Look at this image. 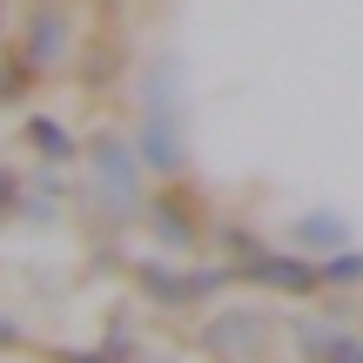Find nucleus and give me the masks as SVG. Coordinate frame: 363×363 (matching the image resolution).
I'll return each mask as SVG.
<instances>
[{
  "label": "nucleus",
  "instance_id": "nucleus-3",
  "mask_svg": "<svg viewBox=\"0 0 363 363\" xmlns=\"http://www.w3.org/2000/svg\"><path fill=\"white\" fill-rule=\"evenodd\" d=\"M13 48L40 67V74H61L81 54V27H74V0H34V7L13 21Z\"/></svg>",
  "mask_w": 363,
  "mask_h": 363
},
{
  "label": "nucleus",
  "instance_id": "nucleus-9",
  "mask_svg": "<svg viewBox=\"0 0 363 363\" xmlns=\"http://www.w3.org/2000/svg\"><path fill=\"white\" fill-rule=\"evenodd\" d=\"M74 61H81V74H74L81 94H115V81L128 74V40H121V34H101L88 54H74Z\"/></svg>",
  "mask_w": 363,
  "mask_h": 363
},
{
  "label": "nucleus",
  "instance_id": "nucleus-11",
  "mask_svg": "<svg viewBox=\"0 0 363 363\" xmlns=\"http://www.w3.org/2000/svg\"><path fill=\"white\" fill-rule=\"evenodd\" d=\"M40 81H48V74H40L21 48H0V108H27L40 94Z\"/></svg>",
  "mask_w": 363,
  "mask_h": 363
},
{
  "label": "nucleus",
  "instance_id": "nucleus-6",
  "mask_svg": "<svg viewBox=\"0 0 363 363\" xmlns=\"http://www.w3.org/2000/svg\"><path fill=\"white\" fill-rule=\"evenodd\" d=\"M235 283L276 289V296H316V289H323V262L303 256V249H262L256 262H242V269H235Z\"/></svg>",
  "mask_w": 363,
  "mask_h": 363
},
{
  "label": "nucleus",
  "instance_id": "nucleus-15",
  "mask_svg": "<svg viewBox=\"0 0 363 363\" xmlns=\"http://www.w3.org/2000/svg\"><path fill=\"white\" fill-rule=\"evenodd\" d=\"M54 363H115V357H81V350H54Z\"/></svg>",
  "mask_w": 363,
  "mask_h": 363
},
{
  "label": "nucleus",
  "instance_id": "nucleus-8",
  "mask_svg": "<svg viewBox=\"0 0 363 363\" xmlns=\"http://www.w3.org/2000/svg\"><path fill=\"white\" fill-rule=\"evenodd\" d=\"M283 235H289V249H303V256H316V262L337 256V249H350V222H343L337 208H303Z\"/></svg>",
  "mask_w": 363,
  "mask_h": 363
},
{
  "label": "nucleus",
  "instance_id": "nucleus-1",
  "mask_svg": "<svg viewBox=\"0 0 363 363\" xmlns=\"http://www.w3.org/2000/svg\"><path fill=\"white\" fill-rule=\"evenodd\" d=\"M88 182H81V202H88V216H101V229H128V222H142V202H148V169L142 155H135V135L121 128H94L88 135Z\"/></svg>",
  "mask_w": 363,
  "mask_h": 363
},
{
  "label": "nucleus",
  "instance_id": "nucleus-18",
  "mask_svg": "<svg viewBox=\"0 0 363 363\" xmlns=\"http://www.w3.org/2000/svg\"><path fill=\"white\" fill-rule=\"evenodd\" d=\"M0 222H7V216H0Z\"/></svg>",
  "mask_w": 363,
  "mask_h": 363
},
{
  "label": "nucleus",
  "instance_id": "nucleus-17",
  "mask_svg": "<svg viewBox=\"0 0 363 363\" xmlns=\"http://www.w3.org/2000/svg\"><path fill=\"white\" fill-rule=\"evenodd\" d=\"M7 21H13V13H7V0H0V40H7Z\"/></svg>",
  "mask_w": 363,
  "mask_h": 363
},
{
  "label": "nucleus",
  "instance_id": "nucleus-5",
  "mask_svg": "<svg viewBox=\"0 0 363 363\" xmlns=\"http://www.w3.org/2000/svg\"><path fill=\"white\" fill-rule=\"evenodd\" d=\"M128 135H135V155H142L148 182H189V108L142 101Z\"/></svg>",
  "mask_w": 363,
  "mask_h": 363
},
{
  "label": "nucleus",
  "instance_id": "nucleus-16",
  "mask_svg": "<svg viewBox=\"0 0 363 363\" xmlns=\"http://www.w3.org/2000/svg\"><path fill=\"white\" fill-rule=\"evenodd\" d=\"M13 343H21V330H13L7 316H0V350H13Z\"/></svg>",
  "mask_w": 363,
  "mask_h": 363
},
{
  "label": "nucleus",
  "instance_id": "nucleus-4",
  "mask_svg": "<svg viewBox=\"0 0 363 363\" xmlns=\"http://www.w3.org/2000/svg\"><path fill=\"white\" fill-rule=\"evenodd\" d=\"M128 276H135V289H142L155 310H195V303H208L216 289H229L235 283V262H208V269H175V262H155V256H142V262H128Z\"/></svg>",
  "mask_w": 363,
  "mask_h": 363
},
{
  "label": "nucleus",
  "instance_id": "nucleus-10",
  "mask_svg": "<svg viewBox=\"0 0 363 363\" xmlns=\"http://www.w3.org/2000/svg\"><path fill=\"white\" fill-rule=\"evenodd\" d=\"M249 337H262V316L256 310H222V316H208V323H202V343L216 357H242Z\"/></svg>",
  "mask_w": 363,
  "mask_h": 363
},
{
  "label": "nucleus",
  "instance_id": "nucleus-7",
  "mask_svg": "<svg viewBox=\"0 0 363 363\" xmlns=\"http://www.w3.org/2000/svg\"><path fill=\"white\" fill-rule=\"evenodd\" d=\"M21 148L40 162V169H74V162L88 155V142H81L61 115H27L21 121Z\"/></svg>",
  "mask_w": 363,
  "mask_h": 363
},
{
  "label": "nucleus",
  "instance_id": "nucleus-12",
  "mask_svg": "<svg viewBox=\"0 0 363 363\" xmlns=\"http://www.w3.org/2000/svg\"><path fill=\"white\" fill-rule=\"evenodd\" d=\"M208 242H216V249H222V256H229V262H235V269H242V262H256V256H262V249H269V242H262V235H256V229H249V222H242V216H216V222H208Z\"/></svg>",
  "mask_w": 363,
  "mask_h": 363
},
{
  "label": "nucleus",
  "instance_id": "nucleus-13",
  "mask_svg": "<svg viewBox=\"0 0 363 363\" xmlns=\"http://www.w3.org/2000/svg\"><path fill=\"white\" fill-rule=\"evenodd\" d=\"M357 283H363V256H357V249L323 256V289H357Z\"/></svg>",
  "mask_w": 363,
  "mask_h": 363
},
{
  "label": "nucleus",
  "instance_id": "nucleus-2",
  "mask_svg": "<svg viewBox=\"0 0 363 363\" xmlns=\"http://www.w3.org/2000/svg\"><path fill=\"white\" fill-rule=\"evenodd\" d=\"M208 208H202V195L189 189V182H148V202H142V222L135 229H148L169 256H189V249H202L208 242Z\"/></svg>",
  "mask_w": 363,
  "mask_h": 363
},
{
  "label": "nucleus",
  "instance_id": "nucleus-14",
  "mask_svg": "<svg viewBox=\"0 0 363 363\" xmlns=\"http://www.w3.org/2000/svg\"><path fill=\"white\" fill-rule=\"evenodd\" d=\"M21 195H27V175L13 169V162H0V216H13V208H21Z\"/></svg>",
  "mask_w": 363,
  "mask_h": 363
}]
</instances>
